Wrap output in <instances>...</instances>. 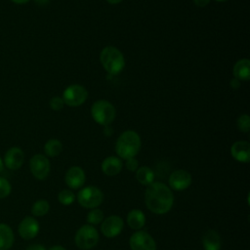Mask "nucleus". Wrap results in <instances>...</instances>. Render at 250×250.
Here are the masks:
<instances>
[{
	"label": "nucleus",
	"mask_w": 250,
	"mask_h": 250,
	"mask_svg": "<svg viewBox=\"0 0 250 250\" xmlns=\"http://www.w3.org/2000/svg\"><path fill=\"white\" fill-rule=\"evenodd\" d=\"M191 180L192 179L189 172L184 169H178L170 174L168 182L170 188L181 191L187 189L190 186Z\"/></svg>",
	"instance_id": "9b49d317"
},
{
	"label": "nucleus",
	"mask_w": 250,
	"mask_h": 250,
	"mask_svg": "<svg viewBox=\"0 0 250 250\" xmlns=\"http://www.w3.org/2000/svg\"><path fill=\"white\" fill-rule=\"evenodd\" d=\"M215 1H218V2H225V1H228V0H215Z\"/></svg>",
	"instance_id": "58836bf2"
},
{
	"label": "nucleus",
	"mask_w": 250,
	"mask_h": 250,
	"mask_svg": "<svg viewBox=\"0 0 250 250\" xmlns=\"http://www.w3.org/2000/svg\"><path fill=\"white\" fill-rule=\"evenodd\" d=\"M123 162L118 156H107L102 162L101 168L106 176H115L122 170Z\"/></svg>",
	"instance_id": "dca6fc26"
},
{
	"label": "nucleus",
	"mask_w": 250,
	"mask_h": 250,
	"mask_svg": "<svg viewBox=\"0 0 250 250\" xmlns=\"http://www.w3.org/2000/svg\"><path fill=\"white\" fill-rule=\"evenodd\" d=\"M124 227V221L120 216L111 215L103 220L101 226L102 233L107 238H113L121 233Z\"/></svg>",
	"instance_id": "9d476101"
},
{
	"label": "nucleus",
	"mask_w": 250,
	"mask_h": 250,
	"mask_svg": "<svg viewBox=\"0 0 250 250\" xmlns=\"http://www.w3.org/2000/svg\"><path fill=\"white\" fill-rule=\"evenodd\" d=\"M128 226L135 230H140L146 224V216L140 209H132L127 215Z\"/></svg>",
	"instance_id": "aec40b11"
},
{
	"label": "nucleus",
	"mask_w": 250,
	"mask_h": 250,
	"mask_svg": "<svg viewBox=\"0 0 250 250\" xmlns=\"http://www.w3.org/2000/svg\"><path fill=\"white\" fill-rule=\"evenodd\" d=\"M131 250H156L154 238L145 230H137L129 239Z\"/></svg>",
	"instance_id": "1a4fd4ad"
},
{
	"label": "nucleus",
	"mask_w": 250,
	"mask_h": 250,
	"mask_svg": "<svg viewBox=\"0 0 250 250\" xmlns=\"http://www.w3.org/2000/svg\"><path fill=\"white\" fill-rule=\"evenodd\" d=\"M26 250H47L43 245L41 244H32V245H29Z\"/></svg>",
	"instance_id": "473e14b6"
},
{
	"label": "nucleus",
	"mask_w": 250,
	"mask_h": 250,
	"mask_svg": "<svg viewBox=\"0 0 250 250\" xmlns=\"http://www.w3.org/2000/svg\"><path fill=\"white\" fill-rule=\"evenodd\" d=\"M142 146V141L139 134L133 130L123 132L115 143V152L121 159H128L135 157Z\"/></svg>",
	"instance_id": "f03ea898"
},
{
	"label": "nucleus",
	"mask_w": 250,
	"mask_h": 250,
	"mask_svg": "<svg viewBox=\"0 0 250 250\" xmlns=\"http://www.w3.org/2000/svg\"><path fill=\"white\" fill-rule=\"evenodd\" d=\"M51 0H34V2L39 6H46L50 3Z\"/></svg>",
	"instance_id": "72a5a7b5"
},
{
	"label": "nucleus",
	"mask_w": 250,
	"mask_h": 250,
	"mask_svg": "<svg viewBox=\"0 0 250 250\" xmlns=\"http://www.w3.org/2000/svg\"><path fill=\"white\" fill-rule=\"evenodd\" d=\"M15 241L12 228L4 223H0V250H9Z\"/></svg>",
	"instance_id": "a211bd4d"
},
{
	"label": "nucleus",
	"mask_w": 250,
	"mask_h": 250,
	"mask_svg": "<svg viewBox=\"0 0 250 250\" xmlns=\"http://www.w3.org/2000/svg\"><path fill=\"white\" fill-rule=\"evenodd\" d=\"M104 213L101 209H98V208H93L91 209L88 214H87V217H86V220L87 222L89 223V225L91 226H94V225H99L103 222L104 220Z\"/></svg>",
	"instance_id": "b1692460"
},
{
	"label": "nucleus",
	"mask_w": 250,
	"mask_h": 250,
	"mask_svg": "<svg viewBox=\"0 0 250 250\" xmlns=\"http://www.w3.org/2000/svg\"><path fill=\"white\" fill-rule=\"evenodd\" d=\"M107 3H109V4H112V5H115V4H118V3H120L121 1H123V0H105Z\"/></svg>",
	"instance_id": "e433bc0d"
},
{
	"label": "nucleus",
	"mask_w": 250,
	"mask_h": 250,
	"mask_svg": "<svg viewBox=\"0 0 250 250\" xmlns=\"http://www.w3.org/2000/svg\"><path fill=\"white\" fill-rule=\"evenodd\" d=\"M240 85H241V81H239L238 79H236V78H232V79H230V81H229V86H230V88L231 89H233V90H237V89H239L240 88Z\"/></svg>",
	"instance_id": "c756f323"
},
{
	"label": "nucleus",
	"mask_w": 250,
	"mask_h": 250,
	"mask_svg": "<svg viewBox=\"0 0 250 250\" xmlns=\"http://www.w3.org/2000/svg\"><path fill=\"white\" fill-rule=\"evenodd\" d=\"M91 115L100 125H110L115 118L116 110L111 103L105 100H99L92 104Z\"/></svg>",
	"instance_id": "20e7f679"
},
{
	"label": "nucleus",
	"mask_w": 250,
	"mask_h": 250,
	"mask_svg": "<svg viewBox=\"0 0 250 250\" xmlns=\"http://www.w3.org/2000/svg\"><path fill=\"white\" fill-rule=\"evenodd\" d=\"M236 125L239 131L243 133H248L250 131V117L248 114H241L237 120Z\"/></svg>",
	"instance_id": "a878e982"
},
{
	"label": "nucleus",
	"mask_w": 250,
	"mask_h": 250,
	"mask_svg": "<svg viewBox=\"0 0 250 250\" xmlns=\"http://www.w3.org/2000/svg\"><path fill=\"white\" fill-rule=\"evenodd\" d=\"M126 168L131 171V172H135L137 171V169L139 168V161L136 159V157H131L126 159V163H125Z\"/></svg>",
	"instance_id": "c85d7f7f"
},
{
	"label": "nucleus",
	"mask_w": 250,
	"mask_h": 250,
	"mask_svg": "<svg viewBox=\"0 0 250 250\" xmlns=\"http://www.w3.org/2000/svg\"><path fill=\"white\" fill-rule=\"evenodd\" d=\"M29 169L32 176L35 179L39 181H43L50 174V170H51L50 161L48 157L44 154H41V153L34 154L29 160Z\"/></svg>",
	"instance_id": "6e6552de"
},
{
	"label": "nucleus",
	"mask_w": 250,
	"mask_h": 250,
	"mask_svg": "<svg viewBox=\"0 0 250 250\" xmlns=\"http://www.w3.org/2000/svg\"><path fill=\"white\" fill-rule=\"evenodd\" d=\"M62 100L64 104L71 107H76L83 104L88 98V91L79 84H72L67 86L62 93Z\"/></svg>",
	"instance_id": "0eeeda50"
},
{
	"label": "nucleus",
	"mask_w": 250,
	"mask_h": 250,
	"mask_svg": "<svg viewBox=\"0 0 250 250\" xmlns=\"http://www.w3.org/2000/svg\"><path fill=\"white\" fill-rule=\"evenodd\" d=\"M64 105V102L62 100V97H59V96H55L53 97L51 100H50V107L53 109V110H61Z\"/></svg>",
	"instance_id": "cd10ccee"
},
{
	"label": "nucleus",
	"mask_w": 250,
	"mask_h": 250,
	"mask_svg": "<svg viewBox=\"0 0 250 250\" xmlns=\"http://www.w3.org/2000/svg\"><path fill=\"white\" fill-rule=\"evenodd\" d=\"M232 74L239 81H248L250 79V61L248 59L237 61L233 65Z\"/></svg>",
	"instance_id": "f3484780"
},
{
	"label": "nucleus",
	"mask_w": 250,
	"mask_h": 250,
	"mask_svg": "<svg viewBox=\"0 0 250 250\" xmlns=\"http://www.w3.org/2000/svg\"><path fill=\"white\" fill-rule=\"evenodd\" d=\"M39 229L40 226L38 221L31 216L24 217L19 224L18 228L20 236L25 240H30L34 238L38 234Z\"/></svg>",
	"instance_id": "f8f14e48"
},
{
	"label": "nucleus",
	"mask_w": 250,
	"mask_h": 250,
	"mask_svg": "<svg viewBox=\"0 0 250 250\" xmlns=\"http://www.w3.org/2000/svg\"><path fill=\"white\" fill-rule=\"evenodd\" d=\"M13 3L15 4H19V5H22V4H25L27 2H29L30 0H11Z\"/></svg>",
	"instance_id": "c9c22d12"
},
{
	"label": "nucleus",
	"mask_w": 250,
	"mask_h": 250,
	"mask_svg": "<svg viewBox=\"0 0 250 250\" xmlns=\"http://www.w3.org/2000/svg\"><path fill=\"white\" fill-rule=\"evenodd\" d=\"M100 62L110 75L119 74L125 66V59L119 49L114 46L104 47L100 54Z\"/></svg>",
	"instance_id": "7ed1b4c3"
},
{
	"label": "nucleus",
	"mask_w": 250,
	"mask_h": 250,
	"mask_svg": "<svg viewBox=\"0 0 250 250\" xmlns=\"http://www.w3.org/2000/svg\"><path fill=\"white\" fill-rule=\"evenodd\" d=\"M24 162V153L21 148L18 146L10 147L5 155L3 163L10 170H18L20 169Z\"/></svg>",
	"instance_id": "ddd939ff"
},
{
	"label": "nucleus",
	"mask_w": 250,
	"mask_h": 250,
	"mask_svg": "<svg viewBox=\"0 0 250 250\" xmlns=\"http://www.w3.org/2000/svg\"><path fill=\"white\" fill-rule=\"evenodd\" d=\"M104 134L106 137H110L113 134V128L110 125L104 126Z\"/></svg>",
	"instance_id": "2f4dec72"
},
{
	"label": "nucleus",
	"mask_w": 250,
	"mask_h": 250,
	"mask_svg": "<svg viewBox=\"0 0 250 250\" xmlns=\"http://www.w3.org/2000/svg\"><path fill=\"white\" fill-rule=\"evenodd\" d=\"M50 204L46 199H38L31 206V214L34 217H43L48 214Z\"/></svg>",
	"instance_id": "5701e85b"
},
{
	"label": "nucleus",
	"mask_w": 250,
	"mask_h": 250,
	"mask_svg": "<svg viewBox=\"0 0 250 250\" xmlns=\"http://www.w3.org/2000/svg\"><path fill=\"white\" fill-rule=\"evenodd\" d=\"M146 208L157 215L168 213L174 204V195L169 187L160 182H153L145 192Z\"/></svg>",
	"instance_id": "f257e3e1"
},
{
	"label": "nucleus",
	"mask_w": 250,
	"mask_h": 250,
	"mask_svg": "<svg viewBox=\"0 0 250 250\" xmlns=\"http://www.w3.org/2000/svg\"><path fill=\"white\" fill-rule=\"evenodd\" d=\"M202 245L205 250H220L221 237L214 229H208L202 236Z\"/></svg>",
	"instance_id": "6ab92c4d"
},
{
	"label": "nucleus",
	"mask_w": 250,
	"mask_h": 250,
	"mask_svg": "<svg viewBox=\"0 0 250 250\" xmlns=\"http://www.w3.org/2000/svg\"><path fill=\"white\" fill-rule=\"evenodd\" d=\"M4 168V163H3V159L0 157V173L3 171Z\"/></svg>",
	"instance_id": "4c0bfd02"
},
{
	"label": "nucleus",
	"mask_w": 250,
	"mask_h": 250,
	"mask_svg": "<svg viewBox=\"0 0 250 250\" xmlns=\"http://www.w3.org/2000/svg\"><path fill=\"white\" fill-rule=\"evenodd\" d=\"M192 2L195 6L203 8V7H206L210 3V0H192Z\"/></svg>",
	"instance_id": "7c9ffc66"
},
{
	"label": "nucleus",
	"mask_w": 250,
	"mask_h": 250,
	"mask_svg": "<svg viewBox=\"0 0 250 250\" xmlns=\"http://www.w3.org/2000/svg\"><path fill=\"white\" fill-rule=\"evenodd\" d=\"M48 250H66V249L61 245H54V246L50 247Z\"/></svg>",
	"instance_id": "f704fd0d"
},
{
	"label": "nucleus",
	"mask_w": 250,
	"mask_h": 250,
	"mask_svg": "<svg viewBox=\"0 0 250 250\" xmlns=\"http://www.w3.org/2000/svg\"><path fill=\"white\" fill-rule=\"evenodd\" d=\"M74 242L79 249L89 250L99 242L98 230L91 225H83L76 231Z\"/></svg>",
	"instance_id": "39448f33"
},
{
	"label": "nucleus",
	"mask_w": 250,
	"mask_h": 250,
	"mask_svg": "<svg viewBox=\"0 0 250 250\" xmlns=\"http://www.w3.org/2000/svg\"><path fill=\"white\" fill-rule=\"evenodd\" d=\"M155 174L153 170L147 166H142L139 167L136 171V179L138 182L144 186L148 187L154 182Z\"/></svg>",
	"instance_id": "412c9836"
},
{
	"label": "nucleus",
	"mask_w": 250,
	"mask_h": 250,
	"mask_svg": "<svg viewBox=\"0 0 250 250\" xmlns=\"http://www.w3.org/2000/svg\"><path fill=\"white\" fill-rule=\"evenodd\" d=\"M12 191V186L10 182L3 177H0V199L10 195Z\"/></svg>",
	"instance_id": "bb28decb"
},
{
	"label": "nucleus",
	"mask_w": 250,
	"mask_h": 250,
	"mask_svg": "<svg viewBox=\"0 0 250 250\" xmlns=\"http://www.w3.org/2000/svg\"><path fill=\"white\" fill-rule=\"evenodd\" d=\"M58 200L61 204L68 206L75 201V194L70 189H62L58 194Z\"/></svg>",
	"instance_id": "393cba45"
},
{
	"label": "nucleus",
	"mask_w": 250,
	"mask_h": 250,
	"mask_svg": "<svg viewBox=\"0 0 250 250\" xmlns=\"http://www.w3.org/2000/svg\"><path fill=\"white\" fill-rule=\"evenodd\" d=\"M230 154L238 162L248 163L250 160V144L247 141H237L230 147Z\"/></svg>",
	"instance_id": "2eb2a0df"
},
{
	"label": "nucleus",
	"mask_w": 250,
	"mask_h": 250,
	"mask_svg": "<svg viewBox=\"0 0 250 250\" xmlns=\"http://www.w3.org/2000/svg\"><path fill=\"white\" fill-rule=\"evenodd\" d=\"M62 151V144L58 139H50L44 145V152L46 156L56 157Z\"/></svg>",
	"instance_id": "4be33fe9"
},
{
	"label": "nucleus",
	"mask_w": 250,
	"mask_h": 250,
	"mask_svg": "<svg viewBox=\"0 0 250 250\" xmlns=\"http://www.w3.org/2000/svg\"><path fill=\"white\" fill-rule=\"evenodd\" d=\"M65 184L72 189H78L82 188L86 181V175L84 170L79 166L70 167L64 176Z\"/></svg>",
	"instance_id": "4468645a"
},
{
	"label": "nucleus",
	"mask_w": 250,
	"mask_h": 250,
	"mask_svg": "<svg viewBox=\"0 0 250 250\" xmlns=\"http://www.w3.org/2000/svg\"><path fill=\"white\" fill-rule=\"evenodd\" d=\"M104 200L103 191L94 186H88L82 188L77 193V201L78 203L88 209L97 208L102 204Z\"/></svg>",
	"instance_id": "423d86ee"
}]
</instances>
